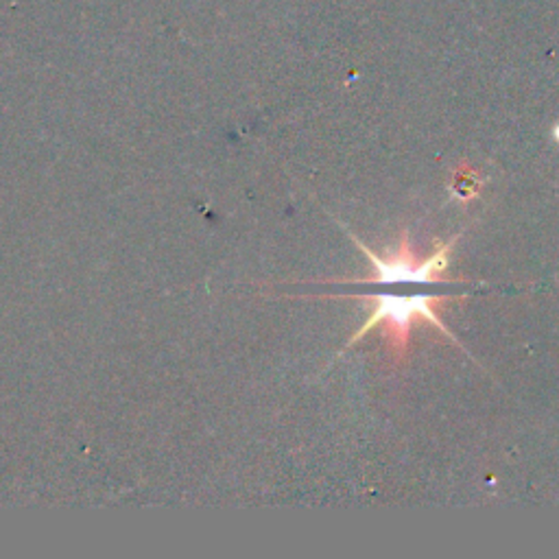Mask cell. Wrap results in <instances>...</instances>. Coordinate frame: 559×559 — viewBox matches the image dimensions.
<instances>
[{
  "label": "cell",
  "mask_w": 559,
  "mask_h": 559,
  "mask_svg": "<svg viewBox=\"0 0 559 559\" xmlns=\"http://www.w3.org/2000/svg\"><path fill=\"white\" fill-rule=\"evenodd\" d=\"M550 133H552V138H555V142H559V122H557V124H555V127H552V131H550Z\"/></svg>",
  "instance_id": "cell-1"
}]
</instances>
